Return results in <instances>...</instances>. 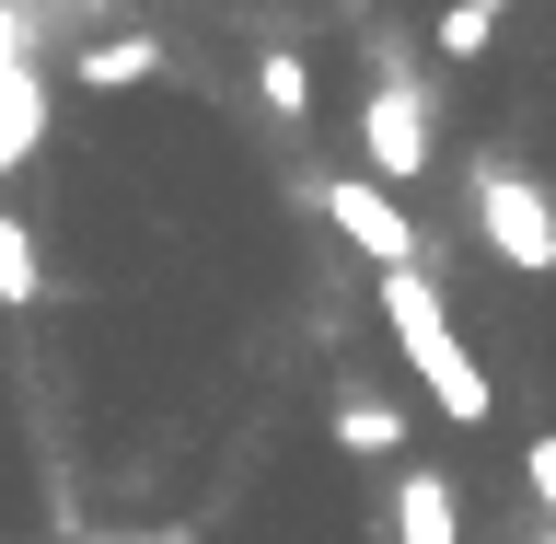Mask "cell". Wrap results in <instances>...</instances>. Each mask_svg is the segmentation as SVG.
<instances>
[{
	"label": "cell",
	"mask_w": 556,
	"mask_h": 544,
	"mask_svg": "<svg viewBox=\"0 0 556 544\" xmlns=\"http://www.w3.org/2000/svg\"><path fill=\"white\" fill-rule=\"evenodd\" d=\"M476 12H510V0H476Z\"/></svg>",
	"instance_id": "4fadbf2b"
},
{
	"label": "cell",
	"mask_w": 556,
	"mask_h": 544,
	"mask_svg": "<svg viewBox=\"0 0 556 544\" xmlns=\"http://www.w3.org/2000/svg\"><path fill=\"white\" fill-rule=\"evenodd\" d=\"M521 476H533V498H545V533H556V429H545L533 452H521Z\"/></svg>",
	"instance_id": "8fae6325"
},
{
	"label": "cell",
	"mask_w": 556,
	"mask_h": 544,
	"mask_svg": "<svg viewBox=\"0 0 556 544\" xmlns=\"http://www.w3.org/2000/svg\"><path fill=\"white\" fill-rule=\"evenodd\" d=\"M0 302H12V313L47 302V255H35V232L12 220V208H0Z\"/></svg>",
	"instance_id": "ba28073f"
},
{
	"label": "cell",
	"mask_w": 556,
	"mask_h": 544,
	"mask_svg": "<svg viewBox=\"0 0 556 544\" xmlns=\"http://www.w3.org/2000/svg\"><path fill=\"white\" fill-rule=\"evenodd\" d=\"M255 93H267V116H290V128H302V116H313V69L290 59V47H267V59H255Z\"/></svg>",
	"instance_id": "9c48e42d"
},
{
	"label": "cell",
	"mask_w": 556,
	"mask_h": 544,
	"mask_svg": "<svg viewBox=\"0 0 556 544\" xmlns=\"http://www.w3.org/2000/svg\"><path fill=\"white\" fill-rule=\"evenodd\" d=\"M302 198L325 208V220H337L371 267H429V255H417V220H406V198H394V186H371V174H325V186H302Z\"/></svg>",
	"instance_id": "277c9868"
},
{
	"label": "cell",
	"mask_w": 556,
	"mask_h": 544,
	"mask_svg": "<svg viewBox=\"0 0 556 544\" xmlns=\"http://www.w3.org/2000/svg\"><path fill=\"white\" fill-rule=\"evenodd\" d=\"M337 452H359V464H394V452H406V417L382 406V394H348V406H337Z\"/></svg>",
	"instance_id": "52a82bcc"
},
{
	"label": "cell",
	"mask_w": 556,
	"mask_h": 544,
	"mask_svg": "<svg viewBox=\"0 0 556 544\" xmlns=\"http://www.w3.org/2000/svg\"><path fill=\"white\" fill-rule=\"evenodd\" d=\"M441 163V93H429V69L417 59H382L371 104H359V174L371 186H406V174Z\"/></svg>",
	"instance_id": "3957f363"
},
{
	"label": "cell",
	"mask_w": 556,
	"mask_h": 544,
	"mask_svg": "<svg viewBox=\"0 0 556 544\" xmlns=\"http://www.w3.org/2000/svg\"><path fill=\"white\" fill-rule=\"evenodd\" d=\"M382 325H394V347H406V371L429 382V406L452 417V429H486V359L464 337H452V302H441V278L429 267H382Z\"/></svg>",
	"instance_id": "6da1fadb"
},
{
	"label": "cell",
	"mask_w": 556,
	"mask_h": 544,
	"mask_svg": "<svg viewBox=\"0 0 556 544\" xmlns=\"http://www.w3.org/2000/svg\"><path fill=\"white\" fill-rule=\"evenodd\" d=\"M93 544H151V533H93Z\"/></svg>",
	"instance_id": "7c38bea8"
},
{
	"label": "cell",
	"mask_w": 556,
	"mask_h": 544,
	"mask_svg": "<svg viewBox=\"0 0 556 544\" xmlns=\"http://www.w3.org/2000/svg\"><path fill=\"white\" fill-rule=\"evenodd\" d=\"M394 544H464V498H452L441 464H406L394 476Z\"/></svg>",
	"instance_id": "5b68a950"
},
{
	"label": "cell",
	"mask_w": 556,
	"mask_h": 544,
	"mask_svg": "<svg viewBox=\"0 0 556 544\" xmlns=\"http://www.w3.org/2000/svg\"><path fill=\"white\" fill-rule=\"evenodd\" d=\"M533 544H556V533H533Z\"/></svg>",
	"instance_id": "5bb4252c"
},
{
	"label": "cell",
	"mask_w": 556,
	"mask_h": 544,
	"mask_svg": "<svg viewBox=\"0 0 556 544\" xmlns=\"http://www.w3.org/2000/svg\"><path fill=\"white\" fill-rule=\"evenodd\" d=\"M498 47V12H476V0H441V59H486Z\"/></svg>",
	"instance_id": "30bf717a"
},
{
	"label": "cell",
	"mask_w": 556,
	"mask_h": 544,
	"mask_svg": "<svg viewBox=\"0 0 556 544\" xmlns=\"http://www.w3.org/2000/svg\"><path fill=\"white\" fill-rule=\"evenodd\" d=\"M70 69H81V93H128V81H151V69H163V47H151V35H93Z\"/></svg>",
	"instance_id": "8992f818"
},
{
	"label": "cell",
	"mask_w": 556,
	"mask_h": 544,
	"mask_svg": "<svg viewBox=\"0 0 556 544\" xmlns=\"http://www.w3.org/2000/svg\"><path fill=\"white\" fill-rule=\"evenodd\" d=\"M464 208H476V243L498 255V267H521V278L556 267V198H545V174H533V163L476 151V163H464Z\"/></svg>",
	"instance_id": "7a4b0ae2"
}]
</instances>
